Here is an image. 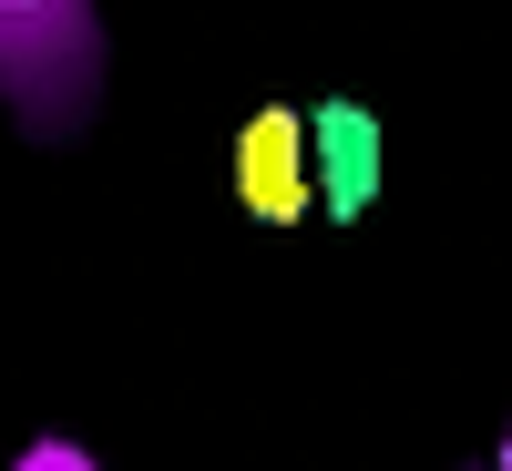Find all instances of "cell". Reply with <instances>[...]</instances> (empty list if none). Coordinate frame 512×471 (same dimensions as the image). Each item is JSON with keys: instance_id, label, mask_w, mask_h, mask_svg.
<instances>
[{"instance_id": "1", "label": "cell", "mask_w": 512, "mask_h": 471, "mask_svg": "<svg viewBox=\"0 0 512 471\" xmlns=\"http://www.w3.org/2000/svg\"><path fill=\"white\" fill-rule=\"evenodd\" d=\"M297 134H308V216L359 226L379 205V113L349 103V93H328V103L297 113Z\"/></svg>"}, {"instance_id": "2", "label": "cell", "mask_w": 512, "mask_h": 471, "mask_svg": "<svg viewBox=\"0 0 512 471\" xmlns=\"http://www.w3.org/2000/svg\"><path fill=\"white\" fill-rule=\"evenodd\" d=\"M236 205L256 226L308 216V134H297V103H256L236 123Z\"/></svg>"}]
</instances>
